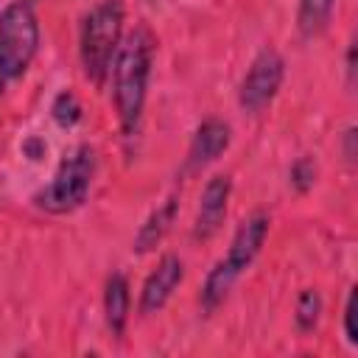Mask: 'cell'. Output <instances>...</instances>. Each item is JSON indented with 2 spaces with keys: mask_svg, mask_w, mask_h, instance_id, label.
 <instances>
[{
  "mask_svg": "<svg viewBox=\"0 0 358 358\" xmlns=\"http://www.w3.org/2000/svg\"><path fill=\"white\" fill-rule=\"evenodd\" d=\"M179 280H182V260L173 255H165L159 260V266L154 268V274L143 285V302H140L143 313L159 310L168 302V296L173 294V288L179 285Z\"/></svg>",
  "mask_w": 358,
  "mask_h": 358,
  "instance_id": "8992f818",
  "label": "cell"
},
{
  "mask_svg": "<svg viewBox=\"0 0 358 358\" xmlns=\"http://www.w3.org/2000/svg\"><path fill=\"white\" fill-rule=\"evenodd\" d=\"M227 196H229V179L227 176H213L201 193V207H199V221H196V238H210L224 213H227Z\"/></svg>",
  "mask_w": 358,
  "mask_h": 358,
  "instance_id": "ba28073f",
  "label": "cell"
},
{
  "mask_svg": "<svg viewBox=\"0 0 358 358\" xmlns=\"http://www.w3.org/2000/svg\"><path fill=\"white\" fill-rule=\"evenodd\" d=\"M53 112H56V120L59 123H73L78 117V103H76V98L70 92H64V95H59Z\"/></svg>",
  "mask_w": 358,
  "mask_h": 358,
  "instance_id": "9a60e30c",
  "label": "cell"
},
{
  "mask_svg": "<svg viewBox=\"0 0 358 358\" xmlns=\"http://www.w3.org/2000/svg\"><path fill=\"white\" fill-rule=\"evenodd\" d=\"M266 229H268V218L263 213H255L252 218H246L235 238H232V246H229V255H227V263L241 274V268H246L252 263V257L257 255L263 238H266Z\"/></svg>",
  "mask_w": 358,
  "mask_h": 358,
  "instance_id": "52a82bcc",
  "label": "cell"
},
{
  "mask_svg": "<svg viewBox=\"0 0 358 358\" xmlns=\"http://www.w3.org/2000/svg\"><path fill=\"white\" fill-rule=\"evenodd\" d=\"M171 215H173V199H168V204H165V207H159V210L148 218V224L140 229V235H137V249H140V252L151 249V246L162 238V232L168 229Z\"/></svg>",
  "mask_w": 358,
  "mask_h": 358,
  "instance_id": "4fadbf2b",
  "label": "cell"
},
{
  "mask_svg": "<svg viewBox=\"0 0 358 358\" xmlns=\"http://www.w3.org/2000/svg\"><path fill=\"white\" fill-rule=\"evenodd\" d=\"M235 277H238V271H235L227 260H221V263L210 271V277H207V282H204V291H201L204 305H207V308H215V305L224 299V294L229 291V285H232Z\"/></svg>",
  "mask_w": 358,
  "mask_h": 358,
  "instance_id": "8fae6325",
  "label": "cell"
},
{
  "mask_svg": "<svg viewBox=\"0 0 358 358\" xmlns=\"http://www.w3.org/2000/svg\"><path fill=\"white\" fill-rule=\"evenodd\" d=\"M92 168H95V157L90 148H78L73 157H67L53 182L39 193V204L50 213H67V210H76L84 196H87V187H90V179H92Z\"/></svg>",
  "mask_w": 358,
  "mask_h": 358,
  "instance_id": "277c9868",
  "label": "cell"
},
{
  "mask_svg": "<svg viewBox=\"0 0 358 358\" xmlns=\"http://www.w3.org/2000/svg\"><path fill=\"white\" fill-rule=\"evenodd\" d=\"M333 11V0H302L299 3V31L305 36L319 34Z\"/></svg>",
  "mask_w": 358,
  "mask_h": 358,
  "instance_id": "7c38bea8",
  "label": "cell"
},
{
  "mask_svg": "<svg viewBox=\"0 0 358 358\" xmlns=\"http://www.w3.org/2000/svg\"><path fill=\"white\" fill-rule=\"evenodd\" d=\"M36 39H39V28L31 6L22 0L11 3L0 17V64L8 78L20 76L28 67L36 50Z\"/></svg>",
  "mask_w": 358,
  "mask_h": 358,
  "instance_id": "3957f363",
  "label": "cell"
},
{
  "mask_svg": "<svg viewBox=\"0 0 358 358\" xmlns=\"http://www.w3.org/2000/svg\"><path fill=\"white\" fill-rule=\"evenodd\" d=\"M227 143H229V129H227L221 120H207V123L196 131V137H193L187 165H190V168H199V165L215 159V157L227 148Z\"/></svg>",
  "mask_w": 358,
  "mask_h": 358,
  "instance_id": "9c48e42d",
  "label": "cell"
},
{
  "mask_svg": "<svg viewBox=\"0 0 358 358\" xmlns=\"http://www.w3.org/2000/svg\"><path fill=\"white\" fill-rule=\"evenodd\" d=\"M148 67H151V36L145 28H137L126 36L115 62V103L126 131L137 126V117L145 101Z\"/></svg>",
  "mask_w": 358,
  "mask_h": 358,
  "instance_id": "6da1fadb",
  "label": "cell"
},
{
  "mask_svg": "<svg viewBox=\"0 0 358 358\" xmlns=\"http://www.w3.org/2000/svg\"><path fill=\"white\" fill-rule=\"evenodd\" d=\"M316 316H319V296H316V291H305V294L299 296V308H296L299 327H305V330L313 327Z\"/></svg>",
  "mask_w": 358,
  "mask_h": 358,
  "instance_id": "5bb4252c",
  "label": "cell"
},
{
  "mask_svg": "<svg viewBox=\"0 0 358 358\" xmlns=\"http://www.w3.org/2000/svg\"><path fill=\"white\" fill-rule=\"evenodd\" d=\"M6 78H8V76L3 73V64H0V92H3V87H6Z\"/></svg>",
  "mask_w": 358,
  "mask_h": 358,
  "instance_id": "e0dca14e",
  "label": "cell"
},
{
  "mask_svg": "<svg viewBox=\"0 0 358 358\" xmlns=\"http://www.w3.org/2000/svg\"><path fill=\"white\" fill-rule=\"evenodd\" d=\"M120 22H123V6L120 0H106L101 6H95L87 20H84V31H81V59H84V70L87 76L101 84L115 45L120 39Z\"/></svg>",
  "mask_w": 358,
  "mask_h": 358,
  "instance_id": "7a4b0ae2",
  "label": "cell"
},
{
  "mask_svg": "<svg viewBox=\"0 0 358 358\" xmlns=\"http://www.w3.org/2000/svg\"><path fill=\"white\" fill-rule=\"evenodd\" d=\"M280 78H282V62H280V56H277L274 50H263V53L255 59L249 76L243 78L241 103H243L249 112L263 109V106L274 98V92H277V87H280Z\"/></svg>",
  "mask_w": 358,
  "mask_h": 358,
  "instance_id": "5b68a950",
  "label": "cell"
},
{
  "mask_svg": "<svg viewBox=\"0 0 358 358\" xmlns=\"http://www.w3.org/2000/svg\"><path fill=\"white\" fill-rule=\"evenodd\" d=\"M344 313H347V338L355 344V341H358V324H355V316H358V294H355V291L350 294Z\"/></svg>",
  "mask_w": 358,
  "mask_h": 358,
  "instance_id": "2e32d148",
  "label": "cell"
},
{
  "mask_svg": "<svg viewBox=\"0 0 358 358\" xmlns=\"http://www.w3.org/2000/svg\"><path fill=\"white\" fill-rule=\"evenodd\" d=\"M126 310H129V288H126V280H123V274H112L109 282H106V319H109V327L115 333L123 330Z\"/></svg>",
  "mask_w": 358,
  "mask_h": 358,
  "instance_id": "30bf717a",
  "label": "cell"
}]
</instances>
